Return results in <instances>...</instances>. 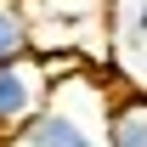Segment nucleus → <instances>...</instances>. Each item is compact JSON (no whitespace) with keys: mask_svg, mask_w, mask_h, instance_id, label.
<instances>
[{"mask_svg":"<svg viewBox=\"0 0 147 147\" xmlns=\"http://www.w3.org/2000/svg\"><path fill=\"white\" fill-rule=\"evenodd\" d=\"M34 57V17L23 0H0V68Z\"/></svg>","mask_w":147,"mask_h":147,"instance_id":"nucleus-4","label":"nucleus"},{"mask_svg":"<svg viewBox=\"0 0 147 147\" xmlns=\"http://www.w3.org/2000/svg\"><path fill=\"white\" fill-rule=\"evenodd\" d=\"M108 102L113 96L96 85L91 74L85 79H68V85H57L51 108L40 113L23 136H11L6 147H108V136H102Z\"/></svg>","mask_w":147,"mask_h":147,"instance_id":"nucleus-1","label":"nucleus"},{"mask_svg":"<svg viewBox=\"0 0 147 147\" xmlns=\"http://www.w3.org/2000/svg\"><path fill=\"white\" fill-rule=\"evenodd\" d=\"M136 28H142V34H147V6H142V11H136Z\"/></svg>","mask_w":147,"mask_h":147,"instance_id":"nucleus-5","label":"nucleus"},{"mask_svg":"<svg viewBox=\"0 0 147 147\" xmlns=\"http://www.w3.org/2000/svg\"><path fill=\"white\" fill-rule=\"evenodd\" d=\"M108 147H147V91H119L108 102V125H102Z\"/></svg>","mask_w":147,"mask_h":147,"instance_id":"nucleus-3","label":"nucleus"},{"mask_svg":"<svg viewBox=\"0 0 147 147\" xmlns=\"http://www.w3.org/2000/svg\"><path fill=\"white\" fill-rule=\"evenodd\" d=\"M51 74L40 68V57H23V62H6L0 68V142H11L34 125L40 113L51 108Z\"/></svg>","mask_w":147,"mask_h":147,"instance_id":"nucleus-2","label":"nucleus"}]
</instances>
